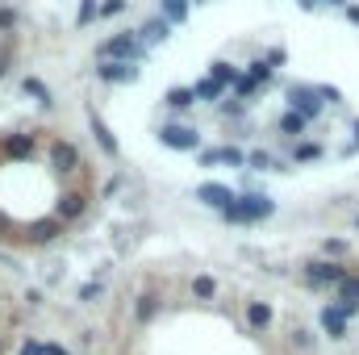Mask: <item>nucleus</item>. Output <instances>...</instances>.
<instances>
[{
	"mask_svg": "<svg viewBox=\"0 0 359 355\" xmlns=\"http://www.w3.org/2000/svg\"><path fill=\"white\" fill-rule=\"evenodd\" d=\"M268 213H272V201H268V197H243V201H234V205L226 209L230 222H259V218H268Z\"/></svg>",
	"mask_w": 359,
	"mask_h": 355,
	"instance_id": "obj_1",
	"label": "nucleus"
},
{
	"mask_svg": "<svg viewBox=\"0 0 359 355\" xmlns=\"http://www.w3.org/2000/svg\"><path fill=\"white\" fill-rule=\"evenodd\" d=\"M159 142L171 146V151H197L201 146V134L192 126H163L159 130Z\"/></svg>",
	"mask_w": 359,
	"mask_h": 355,
	"instance_id": "obj_2",
	"label": "nucleus"
},
{
	"mask_svg": "<svg viewBox=\"0 0 359 355\" xmlns=\"http://www.w3.org/2000/svg\"><path fill=\"white\" fill-rule=\"evenodd\" d=\"M100 54H105V59H117V63H134V59H138V38H134V33H117V38H109V42L100 46Z\"/></svg>",
	"mask_w": 359,
	"mask_h": 355,
	"instance_id": "obj_3",
	"label": "nucleus"
},
{
	"mask_svg": "<svg viewBox=\"0 0 359 355\" xmlns=\"http://www.w3.org/2000/svg\"><path fill=\"white\" fill-rule=\"evenodd\" d=\"M209 209H230L234 205V192L226 188V184H201V192H197Z\"/></svg>",
	"mask_w": 359,
	"mask_h": 355,
	"instance_id": "obj_4",
	"label": "nucleus"
},
{
	"mask_svg": "<svg viewBox=\"0 0 359 355\" xmlns=\"http://www.w3.org/2000/svg\"><path fill=\"white\" fill-rule=\"evenodd\" d=\"M293 109H297L301 117H318V113H322V100H318V92H310V88H293Z\"/></svg>",
	"mask_w": 359,
	"mask_h": 355,
	"instance_id": "obj_5",
	"label": "nucleus"
},
{
	"mask_svg": "<svg viewBox=\"0 0 359 355\" xmlns=\"http://www.w3.org/2000/svg\"><path fill=\"white\" fill-rule=\"evenodd\" d=\"M201 163H205V167H213V163L243 167V163H247V155H243V151H234V146H217V151H205V155H201Z\"/></svg>",
	"mask_w": 359,
	"mask_h": 355,
	"instance_id": "obj_6",
	"label": "nucleus"
},
{
	"mask_svg": "<svg viewBox=\"0 0 359 355\" xmlns=\"http://www.w3.org/2000/svg\"><path fill=\"white\" fill-rule=\"evenodd\" d=\"M322 326H326L330 339H343V335H347V314H343L339 305H330V310H322Z\"/></svg>",
	"mask_w": 359,
	"mask_h": 355,
	"instance_id": "obj_7",
	"label": "nucleus"
},
{
	"mask_svg": "<svg viewBox=\"0 0 359 355\" xmlns=\"http://www.w3.org/2000/svg\"><path fill=\"white\" fill-rule=\"evenodd\" d=\"M50 159H54L59 172H75V167H79V155H75V146H67V142H54Z\"/></svg>",
	"mask_w": 359,
	"mask_h": 355,
	"instance_id": "obj_8",
	"label": "nucleus"
},
{
	"mask_svg": "<svg viewBox=\"0 0 359 355\" xmlns=\"http://www.w3.org/2000/svg\"><path fill=\"white\" fill-rule=\"evenodd\" d=\"M100 80H105V84H121V80H134V67H130V63H117V59H109V63L100 67Z\"/></svg>",
	"mask_w": 359,
	"mask_h": 355,
	"instance_id": "obj_9",
	"label": "nucleus"
},
{
	"mask_svg": "<svg viewBox=\"0 0 359 355\" xmlns=\"http://www.w3.org/2000/svg\"><path fill=\"white\" fill-rule=\"evenodd\" d=\"M343 276H347V268H339V264H314L310 268L314 285H330V280H343Z\"/></svg>",
	"mask_w": 359,
	"mask_h": 355,
	"instance_id": "obj_10",
	"label": "nucleus"
},
{
	"mask_svg": "<svg viewBox=\"0 0 359 355\" xmlns=\"http://www.w3.org/2000/svg\"><path fill=\"white\" fill-rule=\"evenodd\" d=\"M88 121H92V130H96V142H100V146H105L109 155H117V138L109 134V126H105V121H100L96 113H88Z\"/></svg>",
	"mask_w": 359,
	"mask_h": 355,
	"instance_id": "obj_11",
	"label": "nucleus"
},
{
	"mask_svg": "<svg viewBox=\"0 0 359 355\" xmlns=\"http://www.w3.org/2000/svg\"><path fill=\"white\" fill-rule=\"evenodd\" d=\"M222 88H226V84H217V80L209 75V80H201L192 92H197V100H217V96H222Z\"/></svg>",
	"mask_w": 359,
	"mask_h": 355,
	"instance_id": "obj_12",
	"label": "nucleus"
},
{
	"mask_svg": "<svg viewBox=\"0 0 359 355\" xmlns=\"http://www.w3.org/2000/svg\"><path fill=\"white\" fill-rule=\"evenodd\" d=\"M167 105H171V109H188V105H197V92H192V88H171V92H167Z\"/></svg>",
	"mask_w": 359,
	"mask_h": 355,
	"instance_id": "obj_13",
	"label": "nucleus"
},
{
	"mask_svg": "<svg viewBox=\"0 0 359 355\" xmlns=\"http://www.w3.org/2000/svg\"><path fill=\"white\" fill-rule=\"evenodd\" d=\"M79 209H84V197H79V192H67V197H63V205H59V213H63V218H75Z\"/></svg>",
	"mask_w": 359,
	"mask_h": 355,
	"instance_id": "obj_14",
	"label": "nucleus"
},
{
	"mask_svg": "<svg viewBox=\"0 0 359 355\" xmlns=\"http://www.w3.org/2000/svg\"><path fill=\"white\" fill-rule=\"evenodd\" d=\"M192 293H197L201 301H209V297L217 293V285H213V276H197V280H192Z\"/></svg>",
	"mask_w": 359,
	"mask_h": 355,
	"instance_id": "obj_15",
	"label": "nucleus"
},
{
	"mask_svg": "<svg viewBox=\"0 0 359 355\" xmlns=\"http://www.w3.org/2000/svg\"><path fill=\"white\" fill-rule=\"evenodd\" d=\"M247 318H251V326H268V322H272V310H268L263 301H255V305L247 310Z\"/></svg>",
	"mask_w": 359,
	"mask_h": 355,
	"instance_id": "obj_16",
	"label": "nucleus"
},
{
	"mask_svg": "<svg viewBox=\"0 0 359 355\" xmlns=\"http://www.w3.org/2000/svg\"><path fill=\"white\" fill-rule=\"evenodd\" d=\"M339 297L343 301H359V276H343L339 280Z\"/></svg>",
	"mask_w": 359,
	"mask_h": 355,
	"instance_id": "obj_17",
	"label": "nucleus"
},
{
	"mask_svg": "<svg viewBox=\"0 0 359 355\" xmlns=\"http://www.w3.org/2000/svg\"><path fill=\"white\" fill-rule=\"evenodd\" d=\"M209 75H213V80H217V84H234V80H238V75H234V67H230V63H213V67H209Z\"/></svg>",
	"mask_w": 359,
	"mask_h": 355,
	"instance_id": "obj_18",
	"label": "nucleus"
},
{
	"mask_svg": "<svg viewBox=\"0 0 359 355\" xmlns=\"http://www.w3.org/2000/svg\"><path fill=\"white\" fill-rule=\"evenodd\" d=\"M163 13H167L171 21H184V17H188V0H163Z\"/></svg>",
	"mask_w": 359,
	"mask_h": 355,
	"instance_id": "obj_19",
	"label": "nucleus"
},
{
	"mask_svg": "<svg viewBox=\"0 0 359 355\" xmlns=\"http://www.w3.org/2000/svg\"><path fill=\"white\" fill-rule=\"evenodd\" d=\"M280 130H284V134H301V130H305V117H301V113H284Z\"/></svg>",
	"mask_w": 359,
	"mask_h": 355,
	"instance_id": "obj_20",
	"label": "nucleus"
},
{
	"mask_svg": "<svg viewBox=\"0 0 359 355\" xmlns=\"http://www.w3.org/2000/svg\"><path fill=\"white\" fill-rule=\"evenodd\" d=\"M247 163H251V167H259V172H276V159H272V155H263V151H255Z\"/></svg>",
	"mask_w": 359,
	"mask_h": 355,
	"instance_id": "obj_21",
	"label": "nucleus"
},
{
	"mask_svg": "<svg viewBox=\"0 0 359 355\" xmlns=\"http://www.w3.org/2000/svg\"><path fill=\"white\" fill-rule=\"evenodd\" d=\"M318 155H322L318 142H301V146H297V159H301V163H310V159H318Z\"/></svg>",
	"mask_w": 359,
	"mask_h": 355,
	"instance_id": "obj_22",
	"label": "nucleus"
},
{
	"mask_svg": "<svg viewBox=\"0 0 359 355\" xmlns=\"http://www.w3.org/2000/svg\"><path fill=\"white\" fill-rule=\"evenodd\" d=\"M163 29H167V25H163V21H151V25H146V29H142V38H151V42H163V38H167V33H163Z\"/></svg>",
	"mask_w": 359,
	"mask_h": 355,
	"instance_id": "obj_23",
	"label": "nucleus"
},
{
	"mask_svg": "<svg viewBox=\"0 0 359 355\" xmlns=\"http://www.w3.org/2000/svg\"><path fill=\"white\" fill-rule=\"evenodd\" d=\"M255 84H259V80H251V75H238V80H234V92H238V96H251V92H255Z\"/></svg>",
	"mask_w": 359,
	"mask_h": 355,
	"instance_id": "obj_24",
	"label": "nucleus"
},
{
	"mask_svg": "<svg viewBox=\"0 0 359 355\" xmlns=\"http://www.w3.org/2000/svg\"><path fill=\"white\" fill-rule=\"evenodd\" d=\"M155 310H159V301H155V297H142V301H138V318H142V322H146V318H155Z\"/></svg>",
	"mask_w": 359,
	"mask_h": 355,
	"instance_id": "obj_25",
	"label": "nucleus"
},
{
	"mask_svg": "<svg viewBox=\"0 0 359 355\" xmlns=\"http://www.w3.org/2000/svg\"><path fill=\"white\" fill-rule=\"evenodd\" d=\"M25 92H29V96H38V100H50V92L42 88V80H25Z\"/></svg>",
	"mask_w": 359,
	"mask_h": 355,
	"instance_id": "obj_26",
	"label": "nucleus"
},
{
	"mask_svg": "<svg viewBox=\"0 0 359 355\" xmlns=\"http://www.w3.org/2000/svg\"><path fill=\"white\" fill-rule=\"evenodd\" d=\"M268 75H272V63H255V67H251V80H259V84H263Z\"/></svg>",
	"mask_w": 359,
	"mask_h": 355,
	"instance_id": "obj_27",
	"label": "nucleus"
},
{
	"mask_svg": "<svg viewBox=\"0 0 359 355\" xmlns=\"http://www.w3.org/2000/svg\"><path fill=\"white\" fill-rule=\"evenodd\" d=\"M121 8H125V0H105V4H100L105 17H113V13H121Z\"/></svg>",
	"mask_w": 359,
	"mask_h": 355,
	"instance_id": "obj_28",
	"label": "nucleus"
},
{
	"mask_svg": "<svg viewBox=\"0 0 359 355\" xmlns=\"http://www.w3.org/2000/svg\"><path fill=\"white\" fill-rule=\"evenodd\" d=\"M17 25V13L13 8H0V29H13Z\"/></svg>",
	"mask_w": 359,
	"mask_h": 355,
	"instance_id": "obj_29",
	"label": "nucleus"
},
{
	"mask_svg": "<svg viewBox=\"0 0 359 355\" xmlns=\"http://www.w3.org/2000/svg\"><path fill=\"white\" fill-rule=\"evenodd\" d=\"M92 17H96V4H92V0H84V4H79V21H92Z\"/></svg>",
	"mask_w": 359,
	"mask_h": 355,
	"instance_id": "obj_30",
	"label": "nucleus"
},
{
	"mask_svg": "<svg viewBox=\"0 0 359 355\" xmlns=\"http://www.w3.org/2000/svg\"><path fill=\"white\" fill-rule=\"evenodd\" d=\"M21 355H46V347H42V343H25V347H21Z\"/></svg>",
	"mask_w": 359,
	"mask_h": 355,
	"instance_id": "obj_31",
	"label": "nucleus"
},
{
	"mask_svg": "<svg viewBox=\"0 0 359 355\" xmlns=\"http://www.w3.org/2000/svg\"><path fill=\"white\" fill-rule=\"evenodd\" d=\"M347 21H356L359 25V4H347Z\"/></svg>",
	"mask_w": 359,
	"mask_h": 355,
	"instance_id": "obj_32",
	"label": "nucleus"
},
{
	"mask_svg": "<svg viewBox=\"0 0 359 355\" xmlns=\"http://www.w3.org/2000/svg\"><path fill=\"white\" fill-rule=\"evenodd\" d=\"M314 4H318V0H301V8H314Z\"/></svg>",
	"mask_w": 359,
	"mask_h": 355,
	"instance_id": "obj_33",
	"label": "nucleus"
},
{
	"mask_svg": "<svg viewBox=\"0 0 359 355\" xmlns=\"http://www.w3.org/2000/svg\"><path fill=\"white\" fill-rule=\"evenodd\" d=\"M4 63H8V59H4V54H0V71H4Z\"/></svg>",
	"mask_w": 359,
	"mask_h": 355,
	"instance_id": "obj_34",
	"label": "nucleus"
},
{
	"mask_svg": "<svg viewBox=\"0 0 359 355\" xmlns=\"http://www.w3.org/2000/svg\"><path fill=\"white\" fill-rule=\"evenodd\" d=\"M326 4H347V0H326Z\"/></svg>",
	"mask_w": 359,
	"mask_h": 355,
	"instance_id": "obj_35",
	"label": "nucleus"
},
{
	"mask_svg": "<svg viewBox=\"0 0 359 355\" xmlns=\"http://www.w3.org/2000/svg\"><path fill=\"white\" fill-rule=\"evenodd\" d=\"M356 138H359V121H356Z\"/></svg>",
	"mask_w": 359,
	"mask_h": 355,
	"instance_id": "obj_36",
	"label": "nucleus"
}]
</instances>
